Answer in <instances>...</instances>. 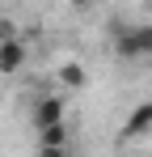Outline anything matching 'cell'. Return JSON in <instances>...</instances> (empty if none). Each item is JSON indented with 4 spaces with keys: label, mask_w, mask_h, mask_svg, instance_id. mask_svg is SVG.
I'll return each mask as SVG.
<instances>
[{
    "label": "cell",
    "mask_w": 152,
    "mask_h": 157,
    "mask_svg": "<svg viewBox=\"0 0 152 157\" xmlns=\"http://www.w3.org/2000/svg\"><path fill=\"white\" fill-rule=\"evenodd\" d=\"M13 34H17V30L9 26V21H0V43H4V38H13Z\"/></svg>",
    "instance_id": "7"
},
{
    "label": "cell",
    "mask_w": 152,
    "mask_h": 157,
    "mask_svg": "<svg viewBox=\"0 0 152 157\" xmlns=\"http://www.w3.org/2000/svg\"><path fill=\"white\" fill-rule=\"evenodd\" d=\"M21 68H25V43L13 34L0 43V72H21Z\"/></svg>",
    "instance_id": "3"
},
{
    "label": "cell",
    "mask_w": 152,
    "mask_h": 157,
    "mask_svg": "<svg viewBox=\"0 0 152 157\" xmlns=\"http://www.w3.org/2000/svg\"><path fill=\"white\" fill-rule=\"evenodd\" d=\"M148 132H152V102H139L131 115H127L123 136H127V140H135V136H148Z\"/></svg>",
    "instance_id": "4"
},
{
    "label": "cell",
    "mask_w": 152,
    "mask_h": 157,
    "mask_svg": "<svg viewBox=\"0 0 152 157\" xmlns=\"http://www.w3.org/2000/svg\"><path fill=\"white\" fill-rule=\"evenodd\" d=\"M114 55L127 64L152 55V26H114Z\"/></svg>",
    "instance_id": "1"
},
{
    "label": "cell",
    "mask_w": 152,
    "mask_h": 157,
    "mask_svg": "<svg viewBox=\"0 0 152 157\" xmlns=\"http://www.w3.org/2000/svg\"><path fill=\"white\" fill-rule=\"evenodd\" d=\"M59 85H63V89H85V85H89V72H85V64L68 59V64L59 68Z\"/></svg>",
    "instance_id": "6"
},
{
    "label": "cell",
    "mask_w": 152,
    "mask_h": 157,
    "mask_svg": "<svg viewBox=\"0 0 152 157\" xmlns=\"http://www.w3.org/2000/svg\"><path fill=\"white\" fill-rule=\"evenodd\" d=\"M38 149H42V153H59V149H68V123L38 128Z\"/></svg>",
    "instance_id": "5"
},
{
    "label": "cell",
    "mask_w": 152,
    "mask_h": 157,
    "mask_svg": "<svg viewBox=\"0 0 152 157\" xmlns=\"http://www.w3.org/2000/svg\"><path fill=\"white\" fill-rule=\"evenodd\" d=\"M68 4H72V9H89L93 0H68Z\"/></svg>",
    "instance_id": "8"
},
{
    "label": "cell",
    "mask_w": 152,
    "mask_h": 157,
    "mask_svg": "<svg viewBox=\"0 0 152 157\" xmlns=\"http://www.w3.org/2000/svg\"><path fill=\"white\" fill-rule=\"evenodd\" d=\"M63 115H68V106H63V98H38V106H34V128H51V123H63Z\"/></svg>",
    "instance_id": "2"
}]
</instances>
